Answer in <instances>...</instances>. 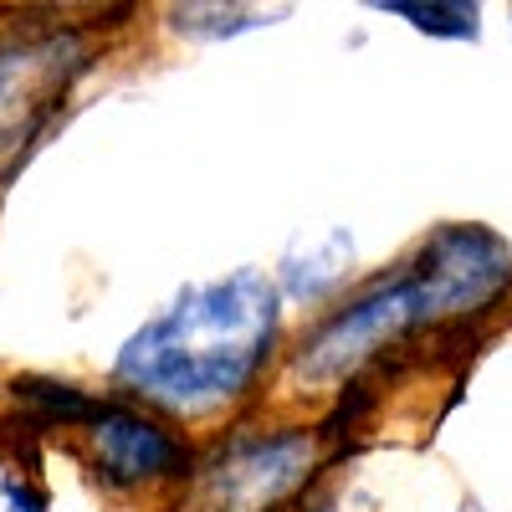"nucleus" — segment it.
<instances>
[{"label":"nucleus","mask_w":512,"mask_h":512,"mask_svg":"<svg viewBox=\"0 0 512 512\" xmlns=\"http://www.w3.org/2000/svg\"><path fill=\"white\" fill-rule=\"evenodd\" d=\"M282 313L287 297L262 267L190 282L164 313L128 333L113 374L149 405L185 420L236 410L272 374Z\"/></svg>","instance_id":"f257e3e1"},{"label":"nucleus","mask_w":512,"mask_h":512,"mask_svg":"<svg viewBox=\"0 0 512 512\" xmlns=\"http://www.w3.org/2000/svg\"><path fill=\"white\" fill-rule=\"evenodd\" d=\"M420 333H446V328L436 323L431 292L405 256L400 267L333 297V308L313 318V328L297 338V349H287L282 384L297 395H338L349 379L369 374Z\"/></svg>","instance_id":"f03ea898"},{"label":"nucleus","mask_w":512,"mask_h":512,"mask_svg":"<svg viewBox=\"0 0 512 512\" xmlns=\"http://www.w3.org/2000/svg\"><path fill=\"white\" fill-rule=\"evenodd\" d=\"M323 431L277 425V431H236L216 441L195 477L205 512H292L308 482L323 472Z\"/></svg>","instance_id":"7ed1b4c3"},{"label":"nucleus","mask_w":512,"mask_h":512,"mask_svg":"<svg viewBox=\"0 0 512 512\" xmlns=\"http://www.w3.org/2000/svg\"><path fill=\"white\" fill-rule=\"evenodd\" d=\"M410 262L431 292L441 328H472L507 308L512 297V241L482 221H446L425 236Z\"/></svg>","instance_id":"20e7f679"},{"label":"nucleus","mask_w":512,"mask_h":512,"mask_svg":"<svg viewBox=\"0 0 512 512\" xmlns=\"http://www.w3.org/2000/svg\"><path fill=\"white\" fill-rule=\"evenodd\" d=\"M88 67L82 36L67 26L16 31L0 41V149H21L62 103L67 82Z\"/></svg>","instance_id":"39448f33"},{"label":"nucleus","mask_w":512,"mask_h":512,"mask_svg":"<svg viewBox=\"0 0 512 512\" xmlns=\"http://www.w3.org/2000/svg\"><path fill=\"white\" fill-rule=\"evenodd\" d=\"M98 466L118 487H149V482H185L195 477V446L169 431V425L149 410L134 405H103L88 425Z\"/></svg>","instance_id":"423d86ee"},{"label":"nucleus","mask_w":512,"mask_h":512,"mask_svg":"<svg viewBox=\"0 0 512 512\" xmlns=\"http://www.w3.org/2000/svg\"><path fill=\"white\" fill-rule=\"evenodd\" d=\"M354 267H359L354 231L349 226H318V231H303L282 251L272 277L292 308H323L354 282Z\"/></svg>","instance_id":"0eeeda50"},{"label":"nucleus","mask_w":512,"mask_h":512,"mask_svg":"<svg viewBox=\"0 0 512 512\" xmlns=\"http://www.w3.org/2000/svg\"><path fill=\"white\" fill-rule=\"evenodd\" d=\"M297 0H169L164 31L195 41V47H216V41H241L251 31H272L292 21Z\"/></svg>","instance_id":"6e6552de"},{"label":"nucleus","mask_w":512,"mask_h":512,"mask_svg":"<svg viewBox=\"0 0 512 512\" xmlns=\"http://www.w3.org/2000/svg\"><path fill=\"white\" fill-rule=\"evenodd\" d=\"M359 11L405 21L415 36L456 47H477L487 31V0H359Z\"/></svg>","instance_id":"1a4fd4ad"},{"label":"nucleus","mask_w":512,"mask_h":512,"mask_svg":"<svg viewBox=\"0 0 512 512\" xmlns=\"http://www.w3.org/2000/svg\"><path fill=\"white\" fill-rule=\"evenodd\" d=\"M11 395L36 410L41 425H93V415L103 410V400L82 395L77 384H57V379H36V374H21L11 379Z\"/></svg>","instance_id":"9d476101"},{"label":"nucleus","mask_w":512,"mask_h":512,"mask_svg":"<svg viewBox=\"0 0 512 512\" xmlns=\"http://www.w3.org/2000/svg\"><path fill=\"white\" fill-rule=\"evenodd\" d=\"M0 497H6L11 512H52V497L41 487H31L26 477H6V482H0Z\"/></svg>","instance_id":"9b49d317"},{"label":"nucleus","mask_w":512,"mask_h":512,"mask_svg":"<svg viewBox=\"0 0 512 512\" xmlns=\"http://www.w3.org/2000/svg\"><path fill=\"white\" fill-rule=\"evenodd\" d=\"M318 512H349V507H318Z\"/></svg>","instance_id":"f8f14e48"},{"label":"nucleus","mask_w":512,"mask_h":512,"mask_svg":"<svg viewBox=\"0 0 512 512\" xmlns=\"http://www.w3.org/2000/svg\"><path fill=\"white\" fill-rule=\"evenodd\" d=\"M507 31H512V6H507Z\"/></svg>","instance_id":"ddd939ff"}]
</instances>
